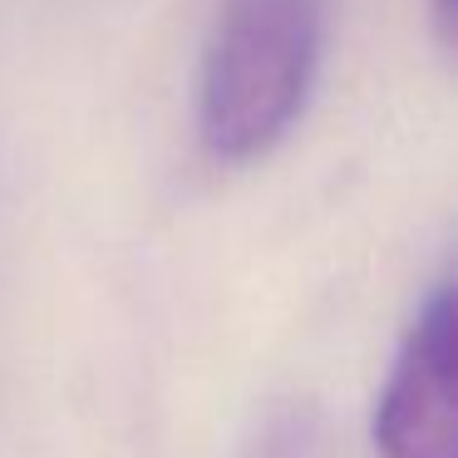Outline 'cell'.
I'll return each mask as SVG.
<instances>
[{"instance_id": "obj_1", "label": "cell", "mask_w": 458, "mask_h": 458, "mask_svg": "<svg viewBox=\"0 0 458 458\" xmlns=\"http://www.w3.org/2000/svg\"><path fill=\"white\" fill-rule=\"evenodd\" d=\"M326 0H217L198 70V139L212 163L267 158L310 99Z\"/></svg>"}, {"instance_id": "obj_2", "label": "cell", "mask_w": 458, "mask_h": 458, "mask_svg": "<svg viewBox=\"0 0 458 458\" xmlns=\"http://www.w3.org/2000/svg\"><path fill=\"white\" fill-rule=\"evenodd\" d=\"M379 458H458L454 428V281L419 306L375 404Z\"/></svg>"}, {"instance_id": "obj_3", "label": "cell", "mask_w": 458, "mask_h": 458, "mask_svg": "<svg viewBox=\"0 0 458 458\" xmlns=\"http://www.w3.org/2000/svg\"><path fill=\"white\" fill-rule=\"evenodd\" d=\"M257 458H316V424L306 409H281L257 438Z\"/></svg>"}, {"instance_id": "obj_4", "label": "cell", "mask_w": 458, "mask_h": 458, "mask_svg": "<svg viewBox=\"0 0 458 458\" xmlns=\"http://www.w3.org/2000/svg\"><path fill=\"white\" fill-rule=\"evenodd\" d=\"M434 21H438V40L448 45V25H454V11H448V0H434Z\"/></svg>"}]
</instances>
